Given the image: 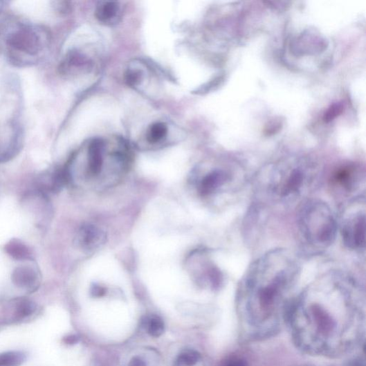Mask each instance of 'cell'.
I'll use <instances>...</instances> for the list:
<instances>
[{
    "label": "cell",
    "instance_id": "cell-22",
    "mask_svg": "<svg viewBox=\"0 0 366 366\" xmlns=\"http://www.w3.org/2000/svg\"><path fill=\"white\" fill-rule=\"evenodd\" d=\"M106 290L100 286L95 285L91 289V293L94 297H102L105 294Z\"/></svg>",
    "mask_w": 366,
    "mask_h": 366
},
{
    "label": "cell",
    "instance_id": "cell-20",
    "mask_svg": "<svg viewBox=\"0 0 366 366\" xmlns=\"http://www.w3.org/2000/svg\"><path fill=\"white\" fill-rule=\"evenodd\" d=\"M143 78L142 72L139 70H129L125 74V81L131 87L138 85Z\"/></svg>",
    "mask_w": 366,
    "mask_h": 366
},
{
    "label": "cell",
    "instance_id": "cell-23",
    "mask_svg": "<svg viewBox=\"0 0 366 366\" xmlns=\"http://www.w3.org/2000/svg\"><path fill=\"white\" fill-rule=\"evenodd\" d=\"M128 366H147L146 363L139 356L134 357L130 363H129Z\"/></svg>",
    "mask_w": 366,
    "mask_h": 366
},
{
    "label": "cell",
    "instance_id": "cell-7",
    "mask_svg": "<svg viewBox=\"0 0 366 366\" xmlns=\"http://www.w3.org/2000/svg\"><path fill=\"white\" fill-rule=\"evenodd\" d=\"M306 177L302 170L294 169L283 178H280L273 186V190L281 197H289L300 190L304 185Z\"/></svg>",
    "mask_w": 366,
    "mask_h": 366
},
{
    "label": "cell",
    "instance_id": "cell-19",
    "mask_svg": "<svg viewBox=\"0 0 366 366\" xmlns=\"http://www.w3.org/2000/svg\"><path fill=\"white\" fill-rule=\"evenodd\" d=\"M35 306L32 301L28 299L20 300L17 304L16 315L19 318H25L35 311Z\"/></svg>",
    "mask_w": 366,
    "mask_h": 366
},
{
    "label": "cell",
    "instance_id": "cell-13",
    "mask_svg": "<svg viewBox=\"0 0 366 366\" xmlns=\"http://www.w3.org/2000/svg\"><path fill=\"white\" fill-rule=\"evenodd\" d=\"M6 253L14 259L18 261H26L33 259L31 250L23 242L18 240H12L6 247Z\"/></svg>",
    "mask_w": 366,
    "mask_h": 366
},
{
    "label": "cell",
    "instance_id": "cell-16",
    "mask_svg": "<svg viewBox=\"0 0 366 366\" xmlns=\"http://www.w3.org/2000/svg\"><path fill=\"white\" fill-rule=\"evenodd\" d=\"M145 327L147 333L150 336L156 338L161 336L165 330L163 320L157 315L147 318L145 321Z\"/></svg>",
    "mask_w": 366,
    "mask_h": 366
},
{
    "label": "cell",
    "instance_id": "cell-17",
    "mask_svg": "<svg viewBox=\"0 0 366 366\" xmlns=\"http://www.w3.org/2000/svg\"><path fill=\"white\" fill-rule=\"evenodd\" d=\"M26 359V356L21 352H5L0 354V366H19Z\"/></svg>",
    "mask_w": 366,
    "mask_h": 366
},
{
    "label": "cell",
    "instance_id": "cell-24",
    "mask_svg": "<svg viewBox=\"0 0 366 366\" xmlns=\"http://www.w3.org/2000/svg\"><path fill=\"white\" fill-rule=\"evenodd\" d=\"M79 338L76 336H69L68 337L64 338V341L66 342L67 344H75L78 342Z\"/></svg>",
    "mask_w": 366,
    "mask_h": 366
},
{
    "label": "cell",
    "instance_id": "cell-18",
    "mask_svg": "<svg viewBox=\"0 0 366 366\" xmlns=\"http://www.w3.org/2000/svg\"><path fill=\"white\" fill-rule=\"evenodd\" d=\"M201 354L195 350H185L178 356L176 366H193L199 362Z\"/></svg>",
    "mask_w": 366,
    "mask_h": 366
},
{
    "label": "cell",
    "instance_id": "cell-14",
    "mask_svg": "<svg viewBox=\"0 0 366 366\" xmlns=\"http://www.w3.org/2000/svg\"><path fill=\"white\" fill-rule=\"evenodd\" d=\"M356 179L354 169L342 167L336 172L332 181L336 185L349 190L355 185Z\"/></svg>",
    "mask_w": 366,
    "mask_h": 366
},
{
    "label": "cell",
    "instance_id": "cell-10",
    "mask_svg": "<svg viewBox=\"0 0 366 366\" xmlns=\"http://www.w3.org/2000/svg\"><path fill=\"white\" fill-rule=\"evenodd\" d=\"M230 180V176L226 172L220 170L212 171L201 181L199 191L203 196H210Z\"/></svg>",
    "mask_w": 366,
    "mask_h": 366
},
{
    "label": "cell",
    "instance_id": "cell-5",
    "mask_svg": "<svg viewBox=\"0 0 366 366\" xmlns=\"http://www.w3.org/2000/svg\"><path fill=\"white\" fill-rule=\"evenodd\" d=\"M341 234L344 244L349 248H363L365 244V213L359 212L344 223Z\"/></svg>",
    "mask_w": 366,
    "mask_h": 366
},
{
    "label": "cell",
    "instance_id": "cell-4",
    "mask_svg": "<svg viewBox=\"0 0 366 366\" xmlns=\"http://www.w3.org/2000/svg\"><path fill=\"white\" fill-rule=\"evenodd\" d=\"M24 133L18 116L0 118V163L19 154L24 144Z\"/></svg>",
    "mask_w": 366,
    "mask_h": 366
},
{
    "label": "cell",
    "instance_id": "cell-6",
    "mask_svg": "<svg viewBox=\"0 0 366 366\" xmlns=\"http://www.w3.org/2000/svg\"><path fill=\"white\" fill-rule=\"evenodd\" d=\"M106 241V233L100 228L91 224L82 226L75 238L76 245L85 253L99 250L105 244Z\"/></svg>",
    "mask_w": 366,
    "mask_h": 366
},
{
    "label": "cell",
    "instance_id": "cell-12",
    "mask_svg": "<svg viewBox=\"0 0 366 366\" xmlns=\"http://www.w3.org/2000/svg\"><path fill=\"white\" fill-rule=\"evenodd\" d=\"M95 17L100 23L104 25L118 24L121 17V9L117 2H101L95 10Z\"/></svg>",
    "mask_w": 366,
    "mask_h": 366
},
{
    "label": "cell",
    "instance_id": "cell-15",
    "mask_svg": "<svg viewBox=\"0 0 366 366\" xmlns=\"http://www.w3.org/2000/svg\"><path fill=\"white\" fill-rule=\"evenodd\" d=\"M168 128L164 122H156L150 125L146 134L148 143L156 144L165 139L167 135Z\"/></svg>",
    "mask_w": 366,
    "mask_h": 366
},
{
    "label": "cell",
    "instance_id": "cell-25",
    "mask_svg": "<svg viewBox=\"0 0 366 366\" xmlns=\"http://www.w3.org/2000/svg\"><path fill=\"white\" fill-rule=\"evenodd\" d=\"M5 4H6V3L0 2V13H2L1 12H3V8H5Z\"/></svg>",
    "mask_w": 366,
    "mask_h": 366
},
{
    "label": "cell",
    "instance_id": "cell-2",
    "mask_svg": "<svg viewBox=\"0 0 366 366\" xmlns=\"http://www.w3.org/2000/svg\"><path fill=\"white\" fill-rule=\"evenodd\" d=\"M52 35L44 26L13 15L0 13V55L12 66L29 68L44 62Z\"/></svg>",
    "mask_w": 366,
    "mask_h": 366
},
{
    "label": "cell",
    "instance_id": "cell-21",
    "mask_svg": "<svg viewBox=\"0 0 366 366\" xmlns=\"http://www.w3.org/2000/svg\"><path fill=\"white\" fill-rule=\"evenodd\" d=\"M221 366H248V363L241 356L231 355L221 362Z\"/></svg>",
    "mask_w": 366,
    "mask_h": 366
},
{
    "label": "cell",
    "instance_id": "cell-9",
    "mask_svg": "<svg viewBox=\"0 0 366 366\" xmlns=\"http://www.w3.org/2000/svg\"><path fill=\"white\" fill-rule=\"evenodd\" d=\"M12 281L18 288L34 291L39 284L40 274L34 267L19 266L12 273Z\"/></svg>",
    "mask_w": 366,
    "mask_h": 366
},
{
    "label": "cell",
    "instance_id": "cell-8",
    "mask_svg": "<svg viewBox=\"0 0 366 366\" xmlns=\"http://www.w3.org/2000/svg\"><path fill=\"white\" fill-rule=\"evenodd\" d=\"M104 143L102 139H94L88 147L87 152V174L91 178L99 176L104 165Z\"/></svg>",
    "mask_w": 366,
    "mask_h": 366
},
{
    "label": "cell",
    "instance_id": "cell-11",
    "mask_svg": "<svg viewBox=\"0 0 366 366\" xmlns=\"http://www.w3.org/2000/svg\"><path fill=\"white\" fill-rule=\"evenodd\" d=\"M89 64V60L81 53L77 51H71L61 62L59 71L64 75H72L87 68Z\"/></svg>",
    "mask_w": 366,
    "mask_h": 366
},
{
    "label": "cell",
    "instance_id": "cell-1",
    "mask_svg": "<svg viewBox=\"0 0 366 366\" xmlns=\"http://www.w3.org/2000/svg\"><path fill=\"white\" fill-rule=\"evenodd\" d=\"M290 271L282 270L263 280L251 275L240 295V320L251 338L273 335L280 324V311L286 314L285 294L290 284ZM287 293V292H286Z\"/></svg>",
    "mask_w": 366,
    "mask_h": 366
},
{
    "label": "cell",
    "instance_id": "cell-3",
    "mask_svg": "<svg viewBox=\"0 0 366 366\" xmlns=\"http://www.w3.org/2000/svg\"><path fill=\"white\" fill-rule=\"evenodd\" d=\"M300 227L309 243L327 247L334 241L337 225L330 209L319 201L307 203L300 214Z\"/></svg>",
    "mask_w": 366,
    "mask_h": 366
}]
</instances>
